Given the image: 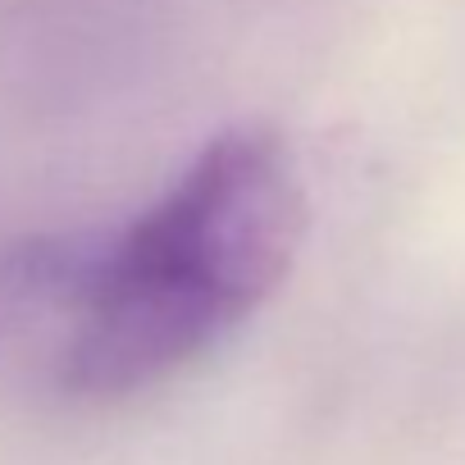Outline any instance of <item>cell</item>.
I'll return each instance as SVG.
<instances>
[{
	"label": "cell",
	"instance_id": "cell-1",
	"mask_svg": "<svg viewBox=\"0 0 465 465\" xmlns=\"http://www.w3.org/2000/svg\"><path fill=\"white\" fill-rule=\"evenodd\" d=\"M311 196L292 146L232 128L96 256L64 351L83 397L142 392L256 315L292 274Z\"/></svg>",
	"mask_w": 465,
	"mask_h": 465
}]
</instances>
